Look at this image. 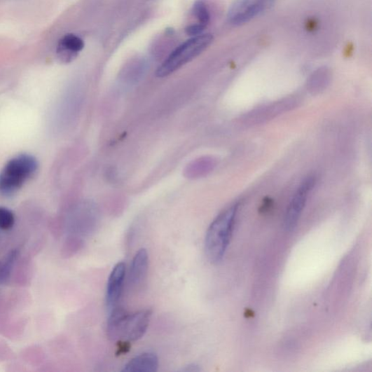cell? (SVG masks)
<instances>
[{"label": "cell", "mask_w": 372, "mask_h": 372, "mask_svg": "<svg viewBox=\"0 0 372 372\" xmlns=\"http://www.w3.org/2000/svg\"><path fill=\"white\" fill-rule=\"evenodd\" d=\"M152 317L150 309L130 313L123 308L111 310L108 319L107 335L113 341L132 343L142 339L146 334Z\"/></svg>", "instance_id": "1"}, {"label": "cell", "mask_w": 372, "mask_h": 372, "mask_svg": "<svg viewBox=\"0 0 372 372\" xmlns=\"http://www.w3.org/2000/svg\"><path fill=\"white\" fill-rule=\"evenodd\" d=\"M238 205H233L221 212L209 226L205 247L208 260L214 264L221 263L230 244Z\"/></svg>", "instance_id": "2"}, {"label": "cell", "mask_w": 372, "mask_h": 372, "mask_svg": "<svg viewBox=\"0 0 372 372\" xmlns=\"http://www.w3.org/2000/svg\"><path fill=\"white\" fill-rule=\"evenodd\" d=\"M38 163L33 156L19 155L10 160L0 172V195L10 197L33 177Z\"/></svg>", "instance_id": "3"}, {"label": "cell", "mask_w": 372, "mask_h": 372, "mask_svg": "<svg viewBox=\"0 0 372 372\" xmlns=\"http://www.w3.org/2000/svg\"><path fill=\"white\" fill-rule=\"evenodd\" d=\"M212 42L211 34L192 36L170 53L156 71V76L164 78L179 70L202 54Z\"/></svg>", "instance_id": "4"}, {"label": "cell", "mask_w": 372, "mask_h": 372, "mask_svg": "<svg viewBox=\"0 0 372 372\" xmlns=\"http://www.w3.org/2000/svg\"><path fill=\"white\" fill-rule=\"evenodd\" d=\"M276 0H237L230 8L228 22L233 26H241L270 10Z\"/></svg>", "instance_id": "5"}, {"label": "cell", "mask_w": 372, "mask_h": 372, "mask_svg": "<svg viewBox=\"0 0 372 372\" xmlns=\"http://www.w3.org/2000/svg\"><path fill=\"white\" fill-rule=\"evenodd\" d=\"M315 184V177L310 176L294 194L287 209L284 220V227L287 231H291L296 228L305 206L308 195Z\"/></svg>", "instance_id": "6"}, {"label": "cell", "mask_w": 372, "mask_h": 372, "mask_svg": "<svg viewBox=\"0 0 372 372\" xmlns=\"http://www.w3.org/2000/svg\"><path fill=\"white\" fill-rule=\"evenodd\" d=\"M126 274V266L124 263H117L112 269L106 288V303L111 311L118 304L122 296L125 278Z\"/></svg>", "instance_id": "7"}, {"label": "cell", "mask_w": 372, "mask_h": 372, "mask_svg": "<svg viewBox=\"0 0 372 372\" xmlns=\"http://www.w3.org/2000/svg\"><path fill=\"white\" fill-rule=\"evenodd\" d=\"M85 48L83 39L74 34H67L58 41L56 55L64 64H69L76 60L78 55Z\"/></svg>", "instance_id": "8"}, {"label": "cell", "mask_w": 372, "mask_h": 372, "mask_svg": "<svg viewBox=\"0 0 372 372\" xmlns=\"http://www.w3.org/2000/svg\"><path fill=\"white\" fill-rule=\"evenodd\" d=\"M149 269V254L146 249H141L136 252L132 259L129 281L134 287L142 285L146 278Z\"/></svg>", "instance_id": "9"}, {"label": "cell", "mask_w": 372, "mask_h": 372, "mask_svg": "<svg viewBox=\"0 0 372 372\" xmlns=\"http://www.w3.org/2000/svg\"><path fill=\"white\" fill-rule=\"evenodd\" d=\"M159 359L153 352H146L132 359L123 372H155L158 370Z\"/></svg>", "instance_id": "10"}, {"label": "cell", "mask_w": 372, "mask_h": 372, "mask_svg": "<svg viewBox=\"0 0 372 372\" xmlns=\"http://www.w3.org/2000/svg\"><path fill=\"white\" fill-rule=\"evenodd\" d=\"M18 253V249H13L2 260H0V284H4L10 277Z\"/></svg>", "instance_id": "11"}, {"label": "cell", "mask_w": 372, "mask_h": 372, "mask_svg": "<svg viewBox=\"0 0 372 372\" xmlns=\"http://www.w3.org/2000/svg\"><path fill=\"white\" fill-rule=\"evenodd\" d=\"M192 13L198 19L199 23L207 27L210 22L209 8L204 0H198L193 6Z\"/></svg>", "instance_id": "12"}, {"label": "cell", "mask_w": 372, "mask_h": 372, "mask_svg": "<svg viewBox=\"0 0 372 372\" xmlns=\"http://www.w3.org/2000/svg\"><path fill=\"white\" fill-rule=\"evenodd\" d=\"M15 223L14 214L8 209L0 207V230H8Z\"/></svg>", "instance_id": "13"}, {"label": "cell", "mask_w": 372, "mask_h": 372, "mask_svg": "<svg viewBox=\"0 0 372 372\" xmlns=\"http://www.w3.org/2000/svg\"><path fill=\"white\" fill-rule=\"evenodd\" d=\"M207 27L201 25V24H197V25H192L186 27V33L187 35L190 36H199L205 32Z\"/></svg>", "instance_id": "14"}, {"label": "cell", "mask_w": 372, "mask_h": 372, "mask_svg": "<svg viewBox=\"0 0 372 372\" xmlns=\"http://www.w3.org/2000/svg\"><path fill=\"white\" fill-rule=\"evenodd\" d=\"M186 371H199L200 369L199 368L198 366L195 365H190L186 367V369H184Z\"/></svg>", "instance_id": "15"}]
</instances>
